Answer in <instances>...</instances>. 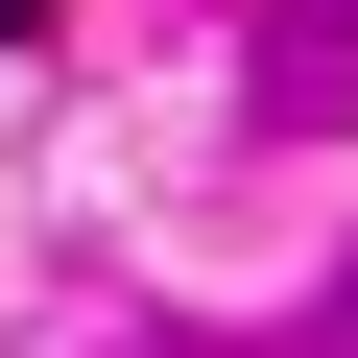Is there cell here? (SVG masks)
I'll list each match as a JSON object with an SVG mask.
<instances>
[{
  "label": "cell",
  "mask_w": 358,
  "mask_h": 358,
  "mask_svg": "<svg viewBox=\"0 0 358 358\" xmlns=\"http://www.w3.org/2000/svg\"><path fill=\"white\" fill-rule=\"evenodd\" d=\"M24 24H48V0H0V48H24Z\"/></svg>",
  "instance_id": "obj_1"
},
{
  "label": "cell",
  "mask_w": 358,
  "mask_h": 358,
  "mask_svg": "<svg viewBox=\"0 0 358 358\" xmlns=\"http://www.w3.org/2000/svg\"><path fill=\"white\" fill-rule=\"evenodd\" d=\"M334 358H358V334H334Z\"/></svg>",
  "instance_id": "obj_2"
}]
</instances>
